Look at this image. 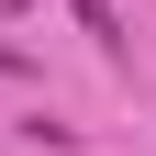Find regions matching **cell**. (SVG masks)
<instances>
[{"instance_id": "6da1fadb", "label": "cell", "mask_w": 156, "mask_h": 156, "mask_svg": "<svg viewBox=\"0 0 156 156\" xmlns=\"http://www.w3.org/2000/svg\"><path fill=\"white\" fill-rule=\"evenodd\" d=\"M67 11H78L89 34H101V56H123V11H112V0H67Z\"/></svg>"}, {"instance_id": "7a4b0ae2", "label": "cell", "mask_w": 156, "mask_h": 156, "mask_svg": "<svg viewBox=\"0 0 156 156\" xmlns=\"http://www.w3.org/2000/svg\"><path fill=\"white\" fill-rule=\"evenodd\" d=\"M0 78H34V56H23V45H0Z\"/></svg>"}, {"instance_id": "3957f363", "label": "cell", "mask_w": 156, "mask_h": 156, "mask_svg": "<svg viewBox=\"0 0 156 156\" xmlns=\"http://www.w3.org/2000/svg\"><path fill=\"white\" fill-rule=\"evenodd\" d=\"M11 11H34V0H0V23H11Z\"/></svg>"}]
</instances>
